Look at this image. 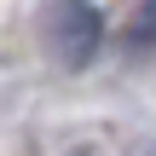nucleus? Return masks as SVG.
<instances>
[{"instance_id":"f257e3e1","label":"nucleus","mask_w":156,"mask_h":156,"mask_svg":"<svg viewBox=\"0 0 156 156\" xmlns=\"http://www.w3.org/2000/svg\"><path fill=\"white\" fill-rule=\"evenodd\" d=\"M46 35H52V52H58V64H87L93 52H98V35H104V23H98V12L87 6V0H52L46 6Z\"/></svg>"}]
</instances>
